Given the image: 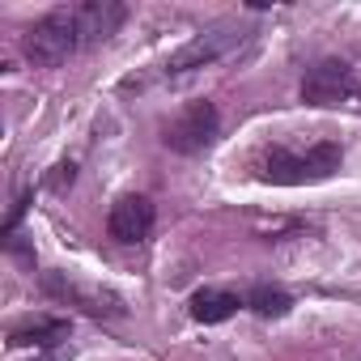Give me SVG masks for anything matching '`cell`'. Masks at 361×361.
Segmentation results:
<instances>
[{
    "mask_svg": "<svg viewBox=\"0 0 361 361\" xmlns=\"http://www.w3.org/2000/svg\"><path fill=\"white\" fill-rule=\"evenodd\" d=\"M217 106L213 102H188L178 115L161 123V145L170 153H204L217 140Z\"/></svg>",
    "mask_w": 361,
    "mask_h": 361,
    "instance_id": "obj_4",
    "label": "cell"
},
{
    "mask_svg": "<svg viewBox=\"0 0 361 361\" xmlns=\"http://www.w3.org/2000/svg\"><path fill=\"white\" fill-rule=\"evenodd\" d=\"M243 30L238 26H213V30H204V35H196L192 43H183L174 56H170V64H166V73H196V68H209V64H217V60H226V56H234L238 47H243Z\"/></svg>",
    "mask_w": 361,
    "mask_h": 361,
    "instance_id": "obj_5",
    "label": "cell"
},
{
    "mask_svg": "<svg viewBox=\"0 0 361 361\" xmlns=\"http://www.w3.org/2000/svg\"><path fill=\"white\" fill-rule=\"evenodd\" d=\"M43 293L56 298V302H64V306H77L90 319H123L128 314L123 298H115L111 289L90 285L81 276H68V272H43Z\"/></svg>",
    "mask_w": 361,
    "mask_h": 361,
    "instance_id": "obj_3",
    "label": "cell"
},
{
    "mask_svg": "<svg viewBox=\"0 0 361 361\" xmlns=\"http://www.w3.org/2000/svg\"><path fill=\"white\" fill-rule=\"evenodd\" d=\"M106 230L115 243H140L149 230H153V204L145 196H123L115 200L111 217H106Z\"/></svg>",
    "mask_w": 361,
    "mask_h": 361,
    "instance_id": "obj_7",
    "label": "cell"
},
{
    "mask_svg": "<svg viewBox=\"0 0 361 361\" xmlns=\"http://www.w3.org/2000/svg\"><path fill=\"white\" fill-rule=\"evenodd\" d=\"M73 9H77V26H81V43L85 47L111 39L123 26V18H128V9L119 5V0H85V5H73Z\"/></svg>",
    "mask_w": 361,
    "mask_h": 361,
    "instance_id": "obj_8",
    "label": "cell"
},
{
    "mask_svg": "<svg viewBox=\"0 0 361 361\" xmlns=\"http://www.w3.org/2000/svg\"><path fill=\"white\" fill-rule=\"evenodd\" d=\"M344 161V149L331 140H314L310 149H289V145H272L259 157V178L276 188H306V183H323L331 178Z\"/></svg>",
    "mask_w": 361,
    "mask_h": 361,
    "instance_id": "obj_1",
    "label": "cell"
},
{
    "mask_svg": "<svg viewBox=\"0 0 361 361\" xmlns=\"http://www.w3.org/2000/svg\"><path fill=\"white\" fill-rule=\"evenodd\" d=\"M73 178H77V166H73V161H60V166L51 170V178H47V188H51V192H64V188H73Z\"/></svg>",
    "mask_w": 361,
    "mask_h": 361,
    "instance_id": "obj_12",
    "label": "cell"
},
{
    "mask_svg": "<svg viewBox=\"0 0 361 361\" xmlns=\"http://www.w3.org/2000/svg\"><path fill=\"white\" fill-rule=\"evenodd\" d=\"M60 340H68V319H30L9 331L13 348H56Z\"/></svg>",
    "mask_w": 361,
    "mask_h": 361,
    "instance_id": "obj_9",
    "label": "cell"
},
{
    "mask_svg": "<svg viewBox=\"0 0 361 361\" xmlns=\"http://www.w3.org/2000/svg\"><path fill=\"white\" fill-rule=\"evenodd\" d=\"M47 361H60V357H47Z\"/></svg>",
    "mask_w": 361,
    "mask_h": 361,
    "instance_id": "obj_13",
    "label": "cell"
},
{
    "mask_svg": "<svg viewBox=\"0 0 361 361\" xmlns=\"http://www.w3.org/2000/svg\"><path fill=\"white\" fill-rule=\"evenodd\" d=\"M353 94V73L344 60H319L302 77V102L306 106H340Z\"/></svg>",
    "mask_w": 361,
    "mask_h": 361,
    "instance_id": "obj_6",
    "label": "cell"
},
{
    "mask_svg": "<svg viewBox=\"0 0 361 361\" xmlns=\"http://www.w3.org/2000/svg\"><path fill=\"white\" fill-rule=\"evenodd\" d=\"M81 43V26H77V9H51L47 18H39L26 35H22V51L35 68H56L68 56H77Z\"/></svg>",
    "mask_w": 361,
    "mask_h": 361,
    "instance_id": "obj_2",
    "label": "cell"
},
{
    "mask_svg": "<svg viewBox=\"0 0 361 361\" xmlns=\"http://www.w3.org/2000/svg\"><path fill=\"white\" fill-rule=\"evenodd\" d=\"M247 306H251L259 319H285V314L293 310V298H289L285 289H276V285H255V289L247 293Z\"/></svg>",
    "mask_w": 361,
    "mask_h": 361,
    "instance_id": "obj_11",
    "label": "cell"
},
{
    "mask_svg": "<svg viewBox=\"0 0 361 361\" xmlns=\"http://www.w3.org/2000/svg\"><path fill=\"white\" fill-rule=\"evenodd\" d=\"M238 310V293L230 289H200L192 298V319L196 323H226Z\"/></svg>",
    "mask_w": 361,
    "mask_h": 361,
    "instance_id": "obj_10",
    "label": "cell"
}]
</instances>
